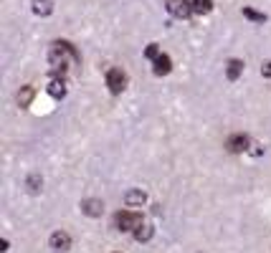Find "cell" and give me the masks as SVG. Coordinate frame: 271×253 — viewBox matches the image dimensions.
<instances>
[{
    "mask_svg": "<svg viewBox=\"0 0 271 253\" xmlns=\"http://www.w3.org/2000/svg\"><path fill=\"white\" fill-rule=\"evenodd\" d=\"M114 226H117V230H122V233L137 230L142 226V215L140 213H132V210H119L114 215Z\"/></svg>",
    "mask_w": 271,
    "mask_h": 253,
    "instance_id": "cell-1",
    "label": "cell"
},
{
    "mask_svg": "<svg viewBox=\"0 0 271 253\" xmlns=\"http://www.w3.org/2000/svg\"><path fill=\"white\" fill-rule=\"evenodd\" d=\"M127 73L122 69H109L107 71V86H109V92L117 96V94H122L124 89H127Z\"/></svg>",
    "mask_w": 271,
    "mask_h": 253,
    "instance_id": "cell-2",
    "label": "cell"
},
{
    "mask_svg": "<svg viewBox=\"0 0 271 253\" xmlns=\"http://www.w3.org/2000/svg\"><path fill=\"white\" fill-rule=\"evenodd\" d=\"M165 10H168L172 18H190L193 3L190 0H165Z\"/></svg>",
    "mask_w": 271,
    "mask_h": 253,
    "instance_id": "cell-3",
    "label": "cell"
},
{
    "mask_svg": "<svg viewBox=\"0 0 271 253\" xmlns=\"http://www.w3.org/2000/svg\"><path fill=\"white\" fill-rule=\"evenodd\" d=\"M225 150L233 152V155H244V152L251 150V139L246 135H231L225 139Z\"/></svg>",
    "mask_w": 271,
    "mask_h": 253,
    "instance_id": "cell-4",
    "label": "cell"
},
{
    "mask_svg": "<svg viewBox=\"0 0 271 253\" xmlns=\"http://www.w3.org/2000/svg\"><path fill=\"white\" fill-rule=\"evenodd\" d=\"M49 246H51L56 253H64V251L71 248V235H69L66 230H56V233H51V238H49Z\"/></svg>",
    "mask_w": 271,
    "mask_h": 253,
    "instance_id": "cell-5",
    "label": "cell"
},
{
    "mask_svg": "<svg viewBox=\"0 0 271 253\" xmlns=\"http://www.w3.org/2000/svg\"><path fill=\"white\" fill-rule=\"evenodd\" d=\"M152 71H155V76H168V73L172 71V58L168 53H160L152 61Z\"/></svg>",
    "mask_w": 271,
    "mask_h": 253,
    "instance_id": "cell-6",
    "label": "cell"
},
{
    "mask_svg": "<svg viewBox=\"0 0 271 253\" xmlns=\"http://www.w3.org/2000/svg\"><path fill=\"white\" fill-rule=\"evenodd\" d=\"M81 213H86L89 218H99L104 213V203L97 200V198H89V200L81 203Z\"/></svg>",
    "mask_w": 271,
    "mask_h": 253,
    "instance_id": "cell-7",
    "label": "cell"
},
{
    "mask_svg": "<svg viewBox=\"0 0 271 253\" xmlns=\"http://www.w3.org/2000/svg\"><path fill=\"white\" fill-rule=\"evenodd\" d=\"M241 73H244V61H241V58H231V61L225 64V76H228V81H238Z\"/></svg>",
    "mask_w": 271,
    "mask_h": 253,
    "instance_id": "cell-8",
    "label": "cell"
},
{
    "mask_svg": "<svg viewBox=\"0 0 271 253\" xmlns=\"http://www.w3.org/2000/svg\"><path fill=\"white\" fill-rule=\"evenodd\" d=\"M124 203L129 205V207H142L145 203H147V195L142 190H129L127 195H124Z\"/></svg>",
    "mask_w": 271,
    "mask_h": 253,
    "instance_id": "cell-9",
    "label": "cell"
},
{
    "mask_svg": "<svg viewBox=\"0 0 271 253\" xmlns=\"http://www.w3.org/2000/svg\"><path fill=\"white\" fill-rule=\"evenodd\" d=\"M49 94H51L53 99H64V96H66V81H64V79H51Z\"/></svg>",
    "mask_w": 271,
    "mask_h": 253,
    "instance_id": "cell-10",
    "label": "cell"
},
{
    "mask_svg": "<svg viewBox=\"0 0 271 253\" xmlns=\"http://www.w3.org/2000/svg\"><path fill=\"white\" fill-rule=\"evenodd\" d=\"M33 13H36V16H51L53 3H51V0H33Z\"/></svg>",
    "mask_w": 271,
    "mask_h": 253,
    "instance_id": "cell-11",
    "label": "cell"
},
{
    "mask_svg": "<svg viewBox=\"0 0 271 253\" xmlns=\"http://www.w3.org/2000/svg\"><path fill=\"white\" fill-rule=\"evenodd\" d=\"M190 3H193V13H198V16H208L213 10V0H190Z\"/></svg>",
    "mask_w": 271,
    "mask_h": 253,
    "instance_id": "cell-12",
    "label": "cell"
},
{
    "mask_svg": "<svg viewBox=\"0 0 271 253\" xmlns=\"http://www.w3.org/2000/svg\"><path fill=\"white\" fill-rule=\"evenodd\" d=\"M155 235V228L152 226H145V223H142V226L137 228V230H134V241H140V243H147L149 241V238H152Z\"/></svg>",
    "mask_w": 271,
    "mask_h": 253,
    "instance_id": "cell-13",
    "label": "cell"
},
{
    "mask_svg": "<svg viewBox=\"0 0 271 253\" xmlns=\"http://www.w3.org/2000/svg\"><path fill=\"white\" fill-rule=\"evenodd\" d=\"M244 13V18H248V21H253V23H266V13H259V10H253V8H244L241 10Z\"/></svg>",
    "mask_w": 271,
    "mask_h": 253,
    "instance_id": "cell-14",
    "label": "cell"
},
{
    "mask_svg": "<svg viewBox=\"0 0 271 253\" xmlns=\"http://www.w3.org/2000/svg\"><path fill=\"white\" fill-rule=\"evenodd\" d=\"M41 185H43L41 175H31V177H28V180H25V187L31 190V192H38V190H41Z\"/></svg>",
    "mask_w": 271,
    "mask_h": 253,
    "instance_id": "cell-15",
    "label": "cell"
},
{
    "mask_svg": "<svg viewBox=\"0 0 271 253\" xmlns=\"http://www.w3.org/2000/svg\"><path fill=\"white\" fill-rule=\"evenodd\" d=\"M31 99H33V89L25 86L23 92L18 94V104H21V107H28V104H31Z\"/></svg>",
    "mask_w": 271,
    "mask_h": 253,
    "instance_id": "cell-16",
    "label": "cell"
},
{
    "mask_svg": "<svg viewBox=\"0 0 271 253\" xmlns=\"http://www.w3.org/2000/svg\"><path fill=\"white\" fill-rule=\"evenodd\" d=\"M145 56L149 58V61H155V58L160 56V46H157V43H149V46L145 48Z\"/></svg>",
    "mask_w": 271,
    "mask_h": 253,
    "instance_id": "cell-17",
    "label": "cell"
},
{
    "mask_svg": "<svg viewBox=\"0 0 271 253\" xmlns=\"http://www.w3.org/2000/svg\"><path fill=\"white\" fill-rule=\"evenodd\" d=\"M261 73H264L266 79H271V61H264V64H261Z\"/></svg>",
    "mask_w": 271,
    "mask_h": 253,
    "instance_id": "cell-18",
    "label": "cell"
},
{
    "mask_svg": "<svg viewBox=\"0 0 271 253\" xmlns=\"http://www.w3.org/2000/svg\"><path fill=\"white\" fill-rule=\"evenodd\" d=\"M261 152H264V150H261L259 144H251V150H248V155H253V157H259Z\"/></svg>",
    "mask_w": 271,
    "mask_h": 253,
    "instance_id": "cell-19",
    "label": "cell"
}]
</instances>
